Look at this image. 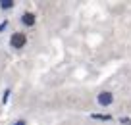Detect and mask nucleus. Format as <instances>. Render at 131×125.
<instances>
[{
	"instance_id": "nucleus-1",
	"label": "nucleus",
	"mask_w": 131,
	"mask_h": 125,
	"mask_svg": "<svg viewBox=\"0 0 131 125\" xmlns=\"http://www.w3.org/2000/svg\"><path fill=\"white\" fill-rule=\"evenodd\" d=\"M25 42H27V37H25L23 33H14L12 39H10V44H12V48H16V50L23 48Z\"/></svg>"
},
{
	"instance_id": "nucleus-2",
	"label": "nucleus",
	"mask_w": 131,
	"mask_h": 125,
	"mask_svg": "<svg viewBox=\"0 0 131 125\" xmlns=\"http://www.w3.org/2000/svg\"><path fill=\"white\" fill-rule=\"evenodd\" d=\"M112 100H114V96H112L110 93H100L98 94V104H102V106L112 104Z\"/></svg>"
},
{
	"instance_id": "nucleus-3",
	"label": "nucleus",
	"mask_w": 131,
	"mask_h": 125,
	"mask_svg": "<svg viewBox=\"0 0 131 125\" xmlns=\"http://www.w3.org/2000/svg\"><path fill=\"white\" fill-rule=\"evenodd\" d=\"M21 23H23V25H27V27L35 25V16H33L31 12H25L23 16H21Z\"/></svg>"
},
{
	"instance_id": "nucleus-4",
	"label": "nucleus",
	"mask_w": 131,
	"mask_h": 125,
	"mask_svg": "<svg viewBox=\"0 0 131 125\" xmlns=\"http://www.w3.org/2000/svg\"><path fill=\"white\" fill-rule=\"evenodd\" d=\"M0 6H2L4 10H10V8L14 6V2H12V0H2V2H0Z\"/></svg>"
},
{
	"instance_id": "nucleus-5",
	"label": "nucleus",
	"mask_w": 131,
	"mask_h": 125,
	"mask_svg": "<svg viewBox=\"0 0 131 125\" xmlns=\"http://www.w3.org/2000/svg\"><path fill=\"white\" fill-rule=\"evenodd\" d=\"M94 119H110V116H102V113H93Z\"/></svg>"
},
{
	"instance_id": "nucleus-6",
	"label": "nucleus",
	"mask_w": 131,
	"mask_h": 125,
	"mask_svg": "<svg viewBox=\"0 0 131 125\" xmlns=\"http://www.w3.org/2000/svg\"><path fill=\"white\" fill-rule=\"evenodd\" d=\"M16 125H25V121H17V123Z\"/></svg>"
}]
</instances>
